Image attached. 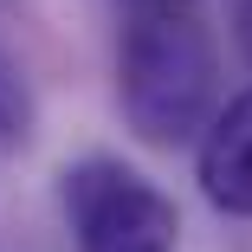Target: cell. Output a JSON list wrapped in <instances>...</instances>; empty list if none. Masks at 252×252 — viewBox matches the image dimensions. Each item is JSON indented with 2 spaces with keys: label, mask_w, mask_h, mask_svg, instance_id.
<instances>
[{
  "label": "cell",
  "mask_w": 252,
  "mask_h": 252,
  "mask_svg": "<svg viewBox=\"0 0 252 252\" xmlns=\"http://www.w3.org/2000/svg\"><path fill=\"white\" fill-rule=\"evenodd\" d=\"M65 220L78 252H175L181 239L175 200L110 156L65 168Z\"/></svg>",
  "instance_id": "7a4b0ae2"
},
{
  "label": "cell",
  "mask_w": 252,
  "mask_h": 252,
  "mask_svg": "<svg viewBox=\"0 0 252 252\" xmlns=\"http://www.w3.org/2000/svg\"><path fill=\"white\" fill-rule=\"evenodd\" d=\"M200 188L214 207L252 214V91L233 97L200 136Z\"/></svg>",
  "instance_id": "3957f363"
},
{
  "label": "cell",
  "mask_w": 252,
  "mask_h": 252,
  "mask_svg": "<svg viewBox=\"0 0 252 252\" xmlns=\"http://www.w3.org/2000/svg\"><path fill=\"white\" fill-rule=\"evenodd\" d=\"M214 104V45L200 32V20L175 7H149L123 32V117L142 142H188L194 129H207Z\"/></svg>",
  "instance_id": "6da1fadb"
},
{
  "label": "cell",
  "mask_w": 252,
  "mask_h": 252,
  "mask_svg": "<svg viewBox=\"0 0 252 252\" xmlns=\"http://www.w3.org/2000/svg\"><path fill=\"white\" fill-rule=\"evenodd\" d=\"M156 7H175V0H156Z\"/></svg>",
  "instance_id": "5b68a950"
},
{
  "label": "cell",
  "mask_w": 252,
  "mask_h": 252,
  "mask_svg": "<svg viewBox=\"0 0 252 252\" xmlns=\"http://www.w3.org/2000/svg\"><path fill=\"white\" fill-rule=\"evenodd\" d=\"M26 123H32V104H26V84H20V71L0 59V149H13L20 136H26Z\"/></svg>",
  "instance_id": "277c9868"
}]
</instances>
